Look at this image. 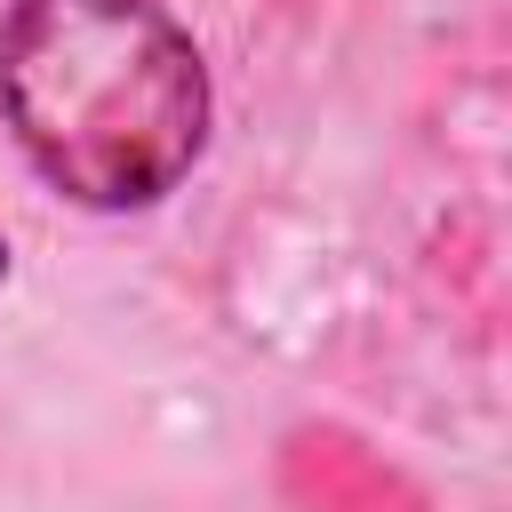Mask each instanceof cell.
Segmentation results:
<instances>
[{
	"mask_svg": "<svg viewBox=\"0 0 512 512\" xmlns=\"http://www.w3.org/2000/svg\"><path fill=\"white\" fill-rule=\"evenodd\" d=\"M0 264H8V248H0Z\"/></svg>",
	"mask_w": 512,
	"mask_h": 512,
	"instance_id": "2",
	"label": "cell"
},
{
	"mask_svg": "<svg viewBox=\"0 0 512 512\" xmlns=\"http://www.w3.org/2000/svg\"><path fill=\"white\" fill-rule=\"evenodd\" d=\"M0 104L24 160L80 208H152L208 144V64L160 0H16Z\"/></svg>",
	"mask_w": 512,
	"mask_h": 512,
	"instance_id": "1",
	"label": "cell"
}]
</instances>
